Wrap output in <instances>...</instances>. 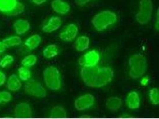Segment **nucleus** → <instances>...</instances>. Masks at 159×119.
I'll return each mask as SVG.
<instances>
[{
  "instance_id": "obj_9",
  "label": "nucleus",
  "mask_w": 159,
  "mask_h": 119,
  "mask_svg": "<svg viewBox=\"0 0 159 119\" xmlns=\"http://www.w3.org/2000/svg\"><path fill=\"white\" fill-rule=\"evenodd\" d=\"M15 116L17 118H29L32 116L30 106L26 103L17 104L15 109Z\"/></svg>"
},
{
  "instance_id": "obj_2",
  "label": "nucleus",
  "mask_w": 159,
  "mask_h": 119,
  "mask_svg": "<svg viewBox=\"0 0 159 119\" xmlns=\"http://www.w3.org/2000/svg\"><path fill=\"white\" fill-rule=\"evenodd\" d=\"M129 76L134 79L141 77L147 71V61L144 55L136 54L129 59Z\"/></svg>"
},
{
  "instance_id": "obj_3",
  "label": "nucleus",
  "mask_w": 159,
  "mask_h": 119,
  "mask_svg": "<svg viewBox=\"0 0 159 119\" xmlns=\"http://www.w3.org/2000/svg\"><path fill=\"white\" fill-rule=\"evenodd\" d=\"M117 19V15L115 13L110 10H105L94 15L91 22L95 29L100 32L116 23Z\"/></svg>"
},
{
  "instance_id": "obj_31",
  "label": "nucleus",
  "mask_w": 159,
  "mask_h": 119,
  "mask_svg": "<svg viewBox=\"0 0 159 119\" xmlns=\"http://www.w3.org/2000/svg\"><path fill=\"white\" fill-rule=\"evenodd\" d=\"M6 47L2 43V42H0V54L6 51Z\"/></svg>"
},
{
  "instance_id": "obj_17",
  "label": "nucleus",
  "mask_w": 159,
  "mask_h": 119,
  "mask_svg": "<svg viewBox=\"0 0 159 119\" xmlns=\"http://www.w3.org/2000/svg\"><path fill=\"white\" fill-rule=\"evenodd\" d=\"M14 28L17 34L21 35L25 33L30 29L29 23L23 19H19L14 23Z\"/></svg>"
},
{
  "instance_id": "obj_14",
  "label": "nucleus",
  "mask_w": 159,
  "mask_h": 119,
  "mask_svg": "<svg viewBox=\"0 0 159 119\" xmlns=\"http://www.w3.org/2000/svg\"><path fill=\"white\" fill-rule=\"evenodd\" d=\"M126 102L130 109L135 110L138 108L140 104V98L137 92L135 91L129 92L127 97Z\"/></svg>"
},
{
  "instance_id": "obj_22",
  "label": "nucleus",
  "mask_w": 159,
  "mask_h": 119,
  "mask_svg": "<svg viewBox=\"0 0 159 119\" xmlns=\"http://www.w3.org/2000/svg\"><path fill=\"white\" fill-rule=\"evenodd\" d=\"M2 42L7 48L19 45L22 43V39L19 37L14 36V37H7L4 39Z\"/></svg>"
},
{
  "instance_id": "obj_23",
  "label": "nucleus",
  "mask_w": 159,
  "mask_h": 119,
  "mask_svg": "<svg viewBox=\"0 0 159 119\" xmlns=\"http://www.w3.org/2000/svg\"><path fill=\"white\" fill-rule=\"evenodd\" d=\"M37 57L34 55H29L22 60V64L25 67H31L36 63Z\"/></svg>"
},
{
  "instance_id": "obj_11",
  "label": "nucleus",
  "mask_w": 159,
  "mask_h": 119,
  "mask_svg": "<svg viewBox=\"0 0 159 119\" xmlns=\"http://www.w3.org/2000/svg\"><path fill=\"white\" fill-rule=\"evenodd\" d=\"M51 7L57 13L65 15L70 10V6L62 0H53L51 2Z\"/></svg>"
},
{
  "instance_id": "obj_1",
  "label": "nucleus",
  "mask_w": 159,
  "mask_h": 119,
  "mask_svg": "<svg viewBox=\"0 0 159 119\" xmlns=\"http://www.w3.org/2000/svg\"><path fill=\"white\" fill-rule=\"evenodd\" d=\"M82 81L90 88H101L113 80L114 72L110 67H100L97 65L83 67L80 72Z\"/></svg>"
},
{
  "instance_id": "obj_30",
  "label": "nucleus",
  "mask_w": 159,
  "mask_h": 119,
  "mask_svg": "<svg viewBox=\"0 0 159 119\" xmlns=\"http://www.w3.org/2000/svg\"><path fill=\"white\" fill-rule=\"evenodd\" d=\"M6 80V76L1 71H0V86L4 85Z\"/></svg>"
},
{
  "instance_id": "obj_12",
  "label": "nucleus",
  "mask_w": 159,
  "mask_h": 119,
  "mask_svg": "<svg viewBox=\"0 0 159 119\" xmlns=\"http://www.w3.org/2000/svg\"><path fill=\"white\" fill-rule=\"evenodd\" d=\"M61 24L62 20L60 17H52L47 24L43 26V30L45 33H51L59 29L61 26Z\"/></svg>"
},
{
  "instance_id": "obj_21",
  "label": "nucleus",
  "mask_w": 159,
  "mask_h": 119,
  "mask_svg": "<svg viewBox=\"0 0 159 119\" xmlns=\"http://www.w3.org/2000/svg\"><path fill=\"white\" fill-rule=\"evenodd\" d=\"M57 54H58V49L56 45H50L43 50V57L47 59H51V58L54 57Z\"/></svg>"
},
{
  "instance_id": "obj_18",
  "label": "nucleus",
  "mask_w": 159,
  "mask_h": 119,
  "mask_svg": "<svg viewBox=\"0 0 159 119\" xmlns=\"http://www.w3.org/2000/svg\"><path fill=\"white\" fill-rule=\"evenodd\" d=\"M22 83L16 74H11L8 80L7 88L11 91L16 92L22 88Z\"/></svg>"
},
{
  "instance_id": "obj_7",
  "label": "nucleus",
  "mask_w": 159,
  "mask_h": 119,
  "mask_svg": "<svg viewBox=\"0 0 159 119\" xmlns=\"http://www.w3.org/2000/svg\"><path fill=\"white\" fill-rule=\"evenodd\" d=\"M95 98L91 94H85L78 98L75 101V107L78 111H84L89 109L94 105Z\"/></svg>"
},
{
  "instance_id": "obj_19",
  "label": "nucleus",
  "mask_w": 159,
  "mask_h": 119,
  "mask_svg": "<svg viewBox=\"0 0 159 119\" xmlns=\"http://www.w3.org/2000/svg\"><path fill=\"white\" fill-rule=\"evenodd\" d=\"M41 42V37L39 35H34L29 37L26 41L25 44L30 50H34L37 48Z\"/></svg>"
},
{
  "instance_id": "obj_28",
  "label": "nucleus",
  "mask_w": 159,
  "mask_h": 119,
  "mask_svg": "<svg viewBox=\"0 0 159 119\" xmlns=\"http://www.w3.org/2000/svg\"><path fill=\"white\" fill-rule=\"evenodd\" d=\"M11 94L7 91L0 92V103H8L11 99Z\"/></svg>"
},
{
  "instance_id": "obj_25",
  "label": "nucleus",
  "mask_w": 159,
  "mask_h": 119,
  "mask_svg": "<svg viewBox=\"0 0 159 119\" xmlns=\"http://www.w3.org/2000/svg\"><path fill=\"white\" fill-rule=\"evenodd\" d=\"M149 97L152 104L157 105L159 103V90L157 88H152L150 90Z\"/></svg>"
},
{
  "instance_id": "obj_10",
  "label": "nucleus",
  "mask_w": 159,
  "mask_h": 119,
  "mask_svg": "<svg viewBox=\"0 0 159 119\" xmlns=\"http://www.w3.org/2000/svg\"><path fill=\"white\" fill-rule=\"evenodd\" d=\"M78 33V28L77 26L73 23H71L67 26L64 32L60 34L59 37L64 41H72L73 39L76 37Z\"/></svg>"
},
{
  "instance_id": "obj_15",
  "label": "nucleus",
  "mask_w": 159,
  "mask_h": 119,
  "mask_svg": "<svg viewBox=\"0 0 159 119\" xmlns=\"http://www.w3.org/2000/svg\"><path fill=\"white\" fill-rule=\"evenodd\" d=\"M18 3L17 0H0V11L8 13L13 11Z\"/></svg>"
},
{
  "instance_id": "obj_8",
  "label": "nucleus",
  "mask_w": 159,
  "mask_h": 119,
  "mask_svg": "<svg viewBox=\"0 0 159 119\" xmlns=\"http://www.w3.org/2000/svg\"><path fill=\"white\" fill-rule=\"evenodd\" d=\"M100 60V55L95 50L87 52L78 60V63L83 67L93 66L97 64Z\"/></svg>"
},
{
  "instance_id": "obj_4",
  "label": "nucleus",
  "mask_w": 159,
  "mask_h": 119,
  "mask_svg": "<svg viewBox=\"0 0 159 119\" xmlns=\"http://www.w3.org/2000/svg\"><path fill=\"white\" fill-rule=\"evenodd\" d=\"M43 81L46 86L52 90H57L61 86V79L60 72L56 67L48 66L43 72Z\"/></svg>"
},
{
  "instance_id": "obj_32",
  "label": "nucleus",
  "mask_w": 159,
  "mask_h": 119,
  "mask_svg": "<svg viewBox=\"0 0 159 119\" xmlns=\"http://www.w3.org/2000/svg\"><path fill=\"white\" fill-rule=\"evenodd\" d=\"M47 0H32L34 3H35L36 5H41L42 4L46 2Z\"/></svg>"
},
{
  "instance_id": "obj_20",
  "label": "nucleus",
  "mask_w": 159,
  "mask_h": 119,
  "mask_svg": "<svg viewBox=\"0 0 159 119\" xmlns=\"http://www.w3.org/2000/svg\"><path fill=\"white\" fill-rule=\"evenodd\" d=\"M50 116L52 118H65L67 117V113L63 107L55 106L51 111Z\"/></svg>"
},
{
  "instance_id": "obj_6",
  "label": "nucleus",
  "mask_w": 159,
  "mask_h": 119,
  "mask_svg": "<svg viewBox=\"0 0 159 119\" xmlns=\"http://www.w3.org/2000/svg\"><path fill=\"white\" fill-rule=\"evenodd\" d=\"M24 91L25 94L33 97L44 98L47 95V91L43 86L35 80H31L26 83Z\"/></svg>"
},
{
  "instance_id": "obj_13",
  "label": "nucleus",
  "mask_w": 159,
  "mask_h": 119,
  "mask_svg": "<svg viewBox=\"0 0 159 119\" xmlns=\"http://www.w3.org/2000/svg\"><path fill=\"white\" fill-rule=\"evenodd\" d=\"M122 100L117 97H109L106 103V106L107 109L111 112L117 111L122 107Z\"/></svg>"
},
{
  "instance_id": "obj_29",
  "label": "nucleus",
  "mask_w": 159,
  "mask_h": 119,
  "mask_svg": "<svg viewBox=\"0 0 159 119\" xmlns=\"http://www.w3.org/2000/svg\"><path fill=\"white\" fill-rule=\"evenodd\" d=\"M92 0H75V3L77 6H83L87 4V3Z\"/></svg>"
},
{
  "instance_id": "obj_5",
  "label": "nucleus",
  "mask_w": 159,
  "mask_h": 119,
  "mask_svg": "<svg viewBox=\"0 0 159 119\" xmlns=\"http://www.w3.org/2000/svg\"><path fill=\"white\" fill-rule=\"evenodd\" d=\"M153 4L152 0H140L139 9L136 15V19L141 24H145L152 18Z\"/></svg>"
},
{
  "instance_id": "obj_16",
  "label": "nucleus",
  "mask_w": 159,
  "mask_h": 119,
  "mask_svg": "<svg viewBox=\"0 0 159 119\" xmlns=\"http://www.w3.org/2000/svg\"><path fill=\"white\" fill-rule=\"evenodd\" d=\"M89 44V39L86 36H81L77 39L73 44V46L78 51H84L88 48Z\"/></svg>"
},
{
  "instance_id": "obj_27",
  "label": "nucleus",
  "mask_w": 159,
  "mask_h": 119,
  "mask_svg": "<svg viewBox=\"0 0 159 119\" xmlns=\"http://www.w3.org/2000/svg\"><path fill=\"white\" fill-rule=\"evenodd\" d=\"M14 61V58L13 56L7 55L0 61V66L2 68L7 66L8 64H11Z\"/></svg>"
},
{
  "instance_id": "obj_24",
  "label": "nucleus",
  "mask_w": 159,
  "mask_h": 119,
  "mask_svg": "<svg viewBox=\"0 0 159 119\" xmlns=\"http://www.w3.org/2000/svg\"><path fill=\"white\" fill-rule=\"evenodd\" d=\"M19 77L23 81H28L31 77V72L28 68L22 67L18 69Z\"/></svg>"
},
{
  "instance_id": "obj_26",
  "label": "nucleus",
  "mask_w": 159,
  "mask_h": 119,
  "mask_svg": "<svg viewBox=\"0 0 159 119\" xmlns=\"http://www.w3.org/2000/svg\"><path fill=\"white\" fill-rule=\"evenodd\" d=\"M24 10H25V6L22 4V2H19L16 7L15 8L13 11L6 13V15L10 16H15V15L22 14V13L24 11Z\"/></svg>"
},
{
  "instance_id": "obj_33",
  "label": "nucleus",
  "mask_w": 159,
  "mask_h": 119,
  "mask_svg": "<svg viewBox=\"0 0 159 119\" xmlns=\"http://www.w3.org/2000/svg\"><path fill=\"white\" fill-rule=\"evenodd\" d=\"M148 81H149V78L147 76H146L141 80V84L143 85H145Z\"/></svg>"
}]
</instances>
